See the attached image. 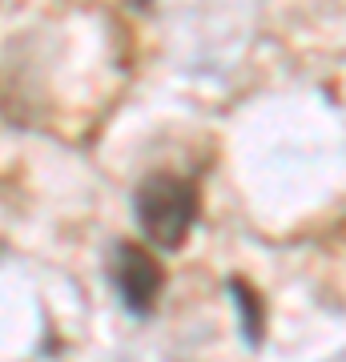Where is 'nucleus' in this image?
I'll use <instances>...</instances> for the list:
<instances>
[{"label": "nucleus", "instance_id": "nucleus-1", "mask_svg": "<svg viewBox=\"0 0 346 362\" xmlns=\"http://www.w3.org/2000/svg\"><path fill=\"white\" fill-rule=\"evenodd\" d=\"M137 226L142 233L161 250H178L190 238L197 209H202V194H197V181L178 177V173H149L137 185Z\"/></svg>", "mask_w": 346, "mask_h": 362}, {"label": "nucleus", "instance_id": "nucleus-2", "mask_svg": "<svg viewBox=\"0 0 346 362\" xmlns=\"http://www.w3.org/2000/svg\"><path fill=\"white\" fill-rule=\"evenodd\" d=\"M113 282L125 298V306L133 314H149L154 302L161 298V286H166V270L161 262L149 254L137 242H121L117 246V262H113Z\"/></svg>", "mask_w": 346, "mask_h": 362}, {"label": "nucleus", "instance_id": "nucleus-3", "mask_svg": "<svg viewBox=\"0 0 346 362\" xmlns=\"http://www.w3.org/2000/svg\"><path fill=\"white\" fill-rule=\"evenodd\" d=\"M230 290L246 314V334H250V342H258V334H262V298L250 290V282H230Z\"/></svg>", "mask_w": 346, "mask_h": 362}]
</instances>
